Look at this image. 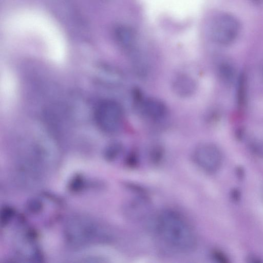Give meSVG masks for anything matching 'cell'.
I'll return each instance as SVG.
<instances>
[{"label": "cell", "instance_id": "6da1fadb", "mask_svg": "<svg viewBox=\"0 0 263 263\" xmlns=\"http://www.w3.org/2000/svg\"><path fill=\"white\" fill-rule=\"evenodd\" d=\"M155 229L160 240L176 252L189 253L197 247V238L193 227L176 210L161 211L156 217Z\"/></svg>", "mask_w": 263, "mask_h": 263}, {"label": "cell", "instance_id": "7a4b0ae2", "mask_svg": "<svg viewBox=\"0 0 263 263\" xmlns=\"http://www.w3.org/2000/svg\"><path fill=\"white\" fill-rule=\"evenodd\" d=\"M123 111L116 101L103 99L96 104L93 118L96 125L102 132L108 134L117 133L122 124Z\"/></svg>", "mask_w": 263, "mask_h": 263}, {"label": "cell", "instance_id": "3957f363", "mask_svg": "<svg viewBox=\"0 0 263 263\" xmlns=\"http://www.w3.org/2000/svg\"><path fill=\"white\" fill-rule=\"evenodd\" d=\"M240 28V23L235 16L229 13H222L212 21L210 29V36L215 43L228 45L236 40Z\"/></svg>", "mask_w": 263, "mask_h": 263}, {"label": "cell", "instance_id": "277c9868", "mask_svg": "<svg viewBox=\"0 0 263 263\" xmlns=\"http://www.w3.org/2000/svg\"><path fill=\"white\" fill-rule=\"evenodd\" d=\"M192 159L197 166L208 173L217 172L222 161L219 149L210 143L202 144L196 147L193 151Z\"/></svg>", "mask_w": 263, "mask_h": 263}, {"label": "cell", "instance_id": "5b68a950", "mask_svg": "<svg viewBox=\"0 0 263 263\" xmlns=\"http://www.w3.org/2000/svg\"><path fill=\"white\" fill-rule=\"evenodd\" d=\"M138 108L144 116L152 120L161 119L167 112L165 103L155 98L144 99Z\"/></svg>", "mask_w": 263, "mask_h": 263}, {"label": "cell", "instance_id": "8992f818", "mask_svg": "<svg viewBox=\"0 0 263 263\" xmlns=\"http://www.w3.org/2000/svg\"><path fill=\"white\" fill-rule=\"evenodd\" d=\"M172 88L178 96L186 98L195 92L197 84L191 76L186 74H180L173 80Z\"/></svg>", "mask_w": 263, "mask_h": 263}, {"label": "cell", "instance_id": "52a82bcc", "mask_svg": "<svg viewBox=\"0 0 263 263\" xmlns=\"http://www.w3.org/2000/svg\"><path fill=\"white\" fill-rule=\"evenodd\" d=\"M114 34L118 43L123 49L128 51L133 50L136 35L131 28L126 26H118L115 28Z\"/></svg>", "mask_w": 263, "mask_h": 263}, {"label": "cell", "instance_id": "ba28073f", "mask_svg": "<svg viewBox=\"0 0 263 263\" xmlns=\"http://www.w3.org/2000/svg\"><path fill=\"white\" fill-rule=\"evenodd\" d=\"M148 204V200L143 196L133 200L127 204V214L134 218H143L145 211L147 212Z\"/></svg>", "mask_w": 263, "mask_h": 263}, {"label": "cell", "instance_id": "9c48e42d", "mask_svg": "<svg viewBox=\"0 0 263 263\" xmlns=\"http://www.w3.org/2000/svg\"><path fill=\"white\" fill-rule=\"evenodd\" d=\"M218 72L221 80L226 83H231L235 77L234 67L229 63H222L218 68Z\"/></svg>", "mask_w": 263, "mask_h": 263}, {"label": "cell", "instance_id": "30bf717a", "mask_svg": "<svg viewBox=\"0 0 263 263\" xmlns=\"http://www.w3.org/2000/svg\"><path fill=\"white\" fill-rule=\"evenodd\" d=\"M123 146L119 142H114L106 148L105 156L106 159L112 160L116 159L122 152Z\"/></svg>", "mask_w": 263, "mask_h": 263}, {"label": "cell", "instance_id": "8fae6325", "mask_svg": "<svg viewBox=\"0 0 263 263\" xmlns=\"http://www.w3.org/2000/svg\"><path fill=\"white\" fill-rule=\"evenodd\" d=\"M246 96V77L243 73L241 74L238 80L237 100L239 105H243Z\"/></svg>", "mask_w": 263, "mask_h": 263}, {"label": "cell", "instance_id": "7c38bea8", "mask_svg": "<svg viewBox=\"0 0 263 263\" xmlns=\"http://www.w3.org/2000/svg\"><path fill=\"white\" fill-rule=\"evenodd\" d=\"M163 156V149L159 145L153 146L150 151V157L154 163H158L161 161Z\"/></svg>", "mask_w": 263, "mask_h": 263}, {"label": "cell", "instance_id": "4fadbf2b", "mask_svg": "<svg viewBox=\"0 0 263 263\" xmlns=\"http://www.w3.org/2000/svg\"><path fill=\"white\" fill-rule=\"evenodd\" d=\"M127 164L130 167H134L138 163V156L136 152L129 153L126 158Z\"/></svg>", "mask_w": 263, "mask_h": 263}, {"label": "cell", "instance_id": "5bb4252c", "mask_svg": "<svg viewBox=\"0 0 263 263\" xmlns=\"http://www.w3.org/2000/svg\"><path fill=\"white\" fill-rule=\"evenodd\" d=\"M213 255L215 259L218 260L222 262H227V261L225 256L222 255L221 253L218 252H214Z\"/></svg>", "mask_w": 263, "mask_h": 263}, {"label": "cell", "instance_id": "9a60e30c", "mask_svg": "<svg viewBox=\"0 0 263 263\" xmlns=\"http://www.w3.org/2000/svg\"><path fill=\"white\" fill-rule=\"evenodd\" d=\"M255 2H258V3H261L263 2V0H254Z\"/></svg>", "mask_w": 263, "mask_h": 263}, {"label": "cell", "instance_id": "2e32d148", "mask_svg": "<svg viewBox=\"0 0 263 263\" xmlns=\"http://www.w3.org/2000/svg\"><path fill=\"white\" fill-rule=\"evenodd\" d=\"M262 74H263V69H262Z\"/></svg>", "mask_w": 263, "mask_h": 263}]
</instances>
